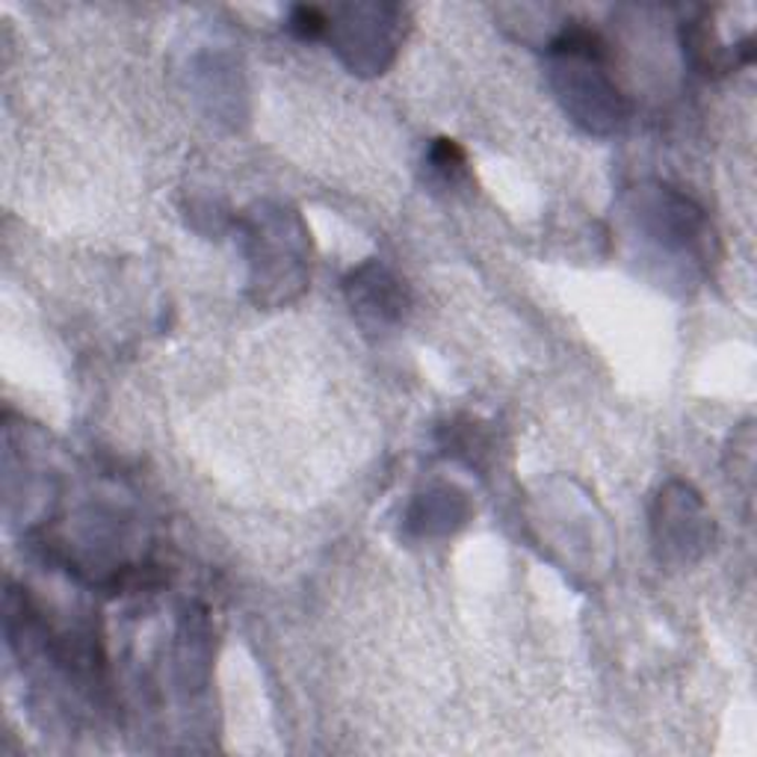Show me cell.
I'll return each instance as SVG.
<instances>
[{"label": "cell", "instance_id": "obj_1", "mask_svg": "<svg viewBox=\"0 0 757 757\" xmlns=\"http://www.w3.org/2000/svg\"><path fill=\"white\" fill-rule=\"evenodd\" d=\"M352 305L359 314H373L382 322L399 320L406 311V294L397 278H391L382 266H364L350 278Z\"/></svg>", "mask_w": 757, "mask_h": 757}, {"label": "cell", "instance_id": "obj_2", "mask_svg": "<svg viewBox=\"0 0 757 757\" xmlns=\"http://www.w3.org/2000/svg\"><path fill=\"white\" fill-rule=\"evenodd\" d=\"M290 28H294L299 36L314 39L329 28V19H326L320 10H314V7H299V10L294 12V19H290Z\"/></svg>", "mask_w": 757, "mask_h": 757}]
</instances>
